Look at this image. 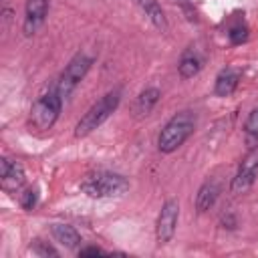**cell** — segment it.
I'll list each match as a JSON object with an SVG mask.
<instances>
[{
  "label": "cell",
  "mask_w": 258,
  "mask_h": 258,
  "mask_svg": "<svg viewBox=\"0 0 258 258\" xmlns=\"http://www.w3.org/2000/svg\"><path fill=\"white\" fill-rule=\"evenodd\" d=\"M0 177H2V187L4 189H10V191H16L22 183H24V171H22V165L8 159V157H2L0 159Z\"/></svg>",
  "instance_id": "obj_9"
},
{
  "label": "cell",
  "mask_w": 258,
  "mask_h": 258,
  "mask_svg": "<svg viewBox=\"0 0 258 258\" xmlns=\"http://www.w3.org/2000/svg\"><path fill=\"white\" fill-rule=\"evenodd\" d=\"M60 109H62V97L58 95V91H48L44 93L42 97H38L30 109V125L38 131H46L50 129L58 115H60Z\"/></svg>",
  "instance_id": "obj_4"
},
{
  "label": "cell",
  "mask_w": 258,
  "mask_h": 258,
  "mask_svg": "<svg viewBox=\"0 0 258 258\" xmlns=\"http://www.w3.org/2000/svg\"><path fill=\"white\" fill-rule=\"evenodd\" d=\"M50 234L58 244H62L67 248H77L81 244V234L73 226H67V224H52Z\"/></svg>",
  "instance_id": "obj_14"
},
{
  "label": "cell",
  "mask_w": 258,
  "mask_h": 258,
  "mask_svg": "<svg viewBox=\"0 0 258 258\" xmlns=\"http://www.w3.org/2000/svg\"><path fill=\"white\" fill-rule=\"evenodd\" d=\"M238 81H240V71L230 69V67L224 69V71L216 77V87H214L216 95H218V97H230V95L236 91Z\"/></svg>",
  "instance_id": "obj_11"
},
{
  "label": "cell",
  "mask_w": 258,
  "mask_h": 258,
  "mask_svg": "<svg viewBox=\"0 0 258 258\" xmlns=\"http://www.w3.org/2000/svg\"><path fill=\"white\" fill-rule=\"evenodd\" d=\"M196 129V115L191 111H179L177 115H173L161 129L159 137H157V147L163 153H171L175 151L179 145H183V141L194 133Z\"/></svg>",
  "instance_id": "obj_2"
},
{
  "label": "cell",
  "mask_w": 258,
  "mask_h": 258,
  "mask_svg": "<svg viewBox=\"0 0 258 258\" xmlns=\"http://www.w3.org/2000/svg\"><path fill=\"white\" fill-rule=\"evenodd\" d=\"M81 189L89 198H117L129 189V181L121 173L99 169V171H91L83 177Z\"/></svg>",
  "instance_id": "obj_1"
},
{
  "label": "cell",
  "mask_w": 258,
  "mask_h": 258,
  "mask_svg": "<svg viewBox=\"0 0 258 258\" xmlns=\"http://www.w3.org/2000/svg\"><path fill=\"white\" fill-rule=\"evenodd\" d=\"M30 250H32L34 254H38V256H58V252H56L52 246L44 244L42 240H34V244L30 246Z\"/></svg>",
  "instance_id": "obj_18"
},
{
  "label": "cell",
  "mask_w": 258,
  "mask_h": 258,
  "mask_svg": "<svg viewBox=\"0 0 258 258\" xmlns=\"http://www.w3.org/2000/svg\"><path fill=\"white\" fill-rule=\"evenodd\" d=\"M218 196H220V183L214 181V179L206 181V183L198 189V196H196V210H198L200 214L208 212V210L216 204Z\"/></svg>",
  "instance_id": "obj_10"
},
{
  "label": "cell",
  "mask_w": 258,
  "mask_h": 258,
  "mask_svg": "<svg viewBox=\"0 0 258 258\" xmlns=\"http://www.w3.org/2000/svg\"><path fill=\"white\" fill-rule=\"evenodd\" d=\"M244 131H246V135H248V137H252V139H256V137H258V107H256V109H252V113L248 115L246 125H244Z\"/></svg>",
  "instance_id": "obj_16"
},
{
  "label": "cell",
  "mask_w": 258,
  "mask_h": 258,
  "mask_svg": "<svg viewBox=\"0 0 258 258\" xmlns=\"http://www.w3.org/2000/svg\"><path fill=\"white\" fill-rule=\"evenodd\" d=\"M228 36H230V40H232L234 44H240V42H244V40L248 38V28H246L244 24H236V26L230 28Z\"/></svg>",
  "instance_id": "obj_17"
},
{
  "label": "cell",
  "mask_w": 258,
  "mask_h": 258,
  "mask_svg": "<svg viewBox=\"0 0 258 258\" xmlns=\"http://www.w3.org/2000/svg\"><path fill=\"white\" fill-rule=\"evenodd\" d=\"M177 218H179V204L177 200H167L157 216V224H155V238L159 244H167L173 234H175V226H177Z\"/></svg>",
  "instance_id": "obj_6"
},
{
  "label": "cell",
  "mask_w": 258,
  "mask_h": 258,
  "mask_svg": "<svg viewBox=\"0 0 258 258\" xmlns=\"http://www.w3.org/2000/svg\"><path fill=\"white\" fill-rule=\"evenodd\" d=\"M48 12V0H26V16H24V34L32 36L44 22Z\"/></svg>",
  "instance_id": "obj_8"
},
{
  "label": "cell",
  "mask_w": 258,
  "mask_h": 258,
  "mask_svg": "<svg viewBox=\"0 0 258 258\" xmlns=\"http://www.w3.org/2000/svg\"><path fill=\"white\" fill-rule=\"evenodd\" d=\"M119 101H121V89H115V91H109L107 95H103L81 117V121L77 123V129H75V137H85L91 131H95L99 125H103L111 117V113L119 107Z\"/></svg>",
  "instance_id": "obj_3"
},
{
  "label": "cell",
  "mask_w": 258,
  "mask_h": 258,
  "mask_svg": "<svg viewBox=\"0 0 258 258\" xmlns=\"http://www.w3.org/2000/svg\"><path fill=\"white\" fill-rule=\"evenodd\" d=\"M137 4L141 6V10L145 12V16L153 22V26L159 30V32H167V18H165V14H163V10H161V6H159V2L157 0H137Z\"/></svg>",
  "instance_id": "obj_13"
},
{
  "label": "cell",
  "mask_w": 258,
  "mask_h": 258,
  "mask_svg": "<svg viewBox=\"0 0 258 258\" xmlns=\"http://www.w3.org/2000/svg\"><path fill=\"white\" fill-rule=\"evenodd\" d=\"M91 64H93V60H91L87 54H83V52L75 54V56L69 60V64H67L64 71L60 73L58 83H56V91H58V95H60L62 99H69V97H71V93L79 87V83H81V81L85 79V75L89 73Z\"/></svg>",
  "instance_id": "obj_5"
},
{
  "label": "cell",
  "mask_w": 258,
  "mask_h": 258,
  "mask_svg": "<svg viewBox=\"0 0 258 258\" xmlns=\"http://www.w3.org/2000/svg\"><path fill=\"white\" fill-rule=\"evenodd\" d=\"M256 175H258V147L250 149L244 155V159H242V163H240V167H238V171H236V175L232 179V185H230L232 194L246 191L254 183Z\"/></svg>",
  "instance_id": "obj_7"
},
{
  "label": "cell",
  "mask_w": 258,
  "mask_h": 258,
  "mask_svg": "<svg viewBox=\"0 0 258 258\" xmlns=\"http://www.w3.org/2000/svg\"><path fill=\"white\" fill-rule=\"evenodd\" d=\"M200 69H202V60H200V56L196 52H185L181 56L179 64H177V71H179V75L183 79H191L194 75L200 73Z\"/></svg>",
  "instance_id": "obj_15"
},
{
  "label": "cell",
  "mask_w": 258,
  "mask_h": 258,
  "mask_svg": "<svg viewBox=\"0 0 258 258\" xmlns=\"http://www.w3.org/2000/svg\"><path fill=\"white\" fill-rule=\"evenodd\" d=\"M20 204L24 210H32L34 204H36V191L34 189H24L22 196H20Z\"/></svg>",
  "instance_id": "obj_19"
},
{
  "label": "cell",
  "mask_w": 258,
  "mask_h": 258,
  "mask_svg": "<svg viewBox=\"0 0 258 258\" xmlns=\"http://www.w3.org/2000/svg\"><path fill=\"white\" fill-rule=\"evenodd\" d=\"M101 254H105V252L101 248H97V246H87V248L79 250V256H101Z\"/></svg>",
  "instance_id": "obj_20"
},
{
  "label": "cell",
  "mask_w": 258,
  "mask_h": 258,
  "mask_svg": "<svg viewBox=\"0 0 258 258\" xmlns=\"http://www.w3.org/2000/svg\"><path fill=\"white\" fill-rule=\"evenodd\" d=\"M159 97H161L159 89H155V87L145 89V91L137 97V101H135V105H133V113H135V117H137V119L147 117V115L153 111V107L157 105Z\"/></svg>",
  "instance_id": "obj_12"
}]
</instances>
